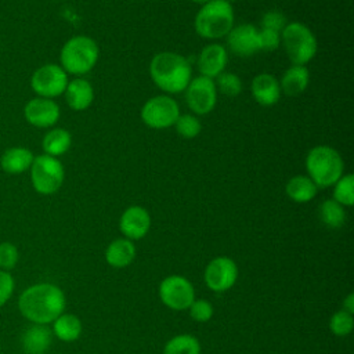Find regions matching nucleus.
Instances as JSON below:
<instances>
[{
    "label": "nucleus",
    "mask_w": 354,
    "mask_h": 354,
    "mask_svg": "<svg viewBox=\"0 0 354 354\" xmlns=\"http://www.w3.org/2000/svg\"><path fill=\"white\" fill-rule=\"evenodd\" d=\"M65 308L64 292L51 283H39L28 288L19 297V310L39 325L58 318Z\"/></svg>",
    "instance_id": "f257e3e1"
},
{
    "label": "nucleus",
    "mask_w": 354,
    "mask_h": 354,
    "mask_svg": "<svg viewBox=\"0 0 354 354\" xmlns=\"http://www.w3.org/2000/svg\"><path fill=\"white\" fill-rule=\"evenodd\" d=\"M149 75L160 90L176 94L187 88L191 82L192 69L185 57L163 51L152 58L149 64Z\"/></svg>",
    "instance_id": "f03ea898"
},
{
    "label": "nucleus",
    "mask_w": 354,
    "mask_h": 354,
    "mask_svg": "<svg viewBox=\"0 0 354 354\" xmlns=\"http://www.w3.org/2000/svg\"><path fill=\"white\" fill-rule=\"evenodd\" d=\"M308 177L317 187H332L343 176V159L340 153L328 145H318L310 149L306 158Z\"/></svg>",
    "instance_id": "7ed1b4c3"
},
{
    "label": "nucleus",
    "mask_w": 354,
    "mask_h": 354,
    "mask_svg": "<svg viewBox=\"0 0 354 354\" xmlns=\"http://www.w3.org/2000/svg\"><path fill=\"white\" fill-rule=\"evenodd\" d=\"M234 25V11L227 0H212L196 12L195 32L203 39L227 36Z\"/></svg>",
    "instance_id": "20e7f679"
},
{
    "label": "nucleus",
    "mask_w": 354,
    "mask_h": 354,
    "mask_svg": "<svg viewBox=\"0 0 354 354\" xmlns=\"http://www.w3.org/2000/svg\"><path fill=\"white\" fill-rule=\"evenodd\" d=\"M100 50L88 36H73L62 47L59 59L65 72L72 75L88 73L98 61Z\"/></svg>",
    "instance_id": "39448f33"
},
{
    "label": "nucleus",
    "mask_w": 354,
    "mask_h": 354,
    "mask_svg": "<svg viewBox=\"0 0 354 354\" xmlns=\"http://www.w3.org/2000/svg\"><path fill=\"white\" fill-rule=\"evenodd\" d=\"M281 40L293 65H306L317 53V39L304 24L290 22L285 25Z\"/></svg>",
    "instance_id": "423d86ee"
},
{
    "label": "nucleus",
    "mask_w": 354,
    "mask_h": 354,
    "mask_svg": "<svg viewBox=\"0 0 354 354\" xmlns=\"http://www.w3.org/2000/svg\"><path fill=\"white\" fill-rule=\"evenodd\" d=\"M62 163L50 155H39L33 159L30 166V180L33 188L41 195H51L57 192L64 183Z\"/></svg>",
    "instance_id": "0eeeda50"
},
{
    "label": "nucleus",
    "mask_w": 354,
    "mask_h": 354,
    "mask_svg": "<svg viewBox=\"0 0 354 354\" xmlns=\"http://www.w3.org/2000/svg\"><path fill=\"white\" fill-rule=\"evenodd\" d=\"M180 116L177 102L169 95L149 98L141 108V119L151 129H166L176 123Z\"/></svg>",
    "instance_id": "6e6552de"
},
{
    "label": "nucleus",
    "mask_w": 354,
    "mask_h": 354,
    "mask_svg": "<svg viewBox=\"0 0 354 354\" xmlns=\"http://www.w3.org/2000/svg\"><path fill=\"white\" fill-rule=\"evenodd\" d=\"M30 86L33 91L39 94V97L54 98L65 91L68 86V75L62 66L46 64L33 72Z\"/></svg>",
    "instance_id": "1a4fd4ad"
},
{
    "label": "nucleus",
    "mask_w": 354,
    "mask_h": 354,
    "mask_svg": "<svg viewBox=\"0 0 354 354\" xmlns=\"http://www.w3.org/2000/svg\"><path fill=\"white\" fill-rule=\"evenodd\" d=\"M159 297L162 303L171 310H187L195 300L192 283L181 275H169L159 285Z\"/></svg>",
    "instance_id": "9d476101"
},
{
    "label": "nucleus",
    "mask_w": 354,
    "mask_h": 354,
    "mask_svg": "<svg viewBox=\"0 0 354 354\" xmlns=\"http://www.w3.org/2000/svg\"><path fill=\"white\" fill-rule=\"evenodd\" d=\"M185 100L191 111L196 115H206L213 111L217 101L214 82L206 76H198L185 88Z\"/></svg>",
    "instance_id": "9b49d317"
},
{
    "label": "nucleus",
    "mask_w": 354,
    "mask_h": 354,
    "mask_svg": "<svg viewBox=\"0 0 354 354\" xmlns=\"http://www.w3.org/2000/svg\"><path fill=\"white\" fill-rule=\"evenodd\" d=\"M203 279L210 290L225 292L235 285L238 279V267L230 257H216L206 266Z\"/></svg>",
    "instance_id": "f8f14e48"
},
{
    "label": "nucleus",
    "mask_w": 354,
    "mask_h": 354,
    "mask_svg": "<svg viewBox=\"0 0 354 354\" xmlns=\"http://www.w3.org/2000/svg\"><path fill=\"white\" fill-rule=\"evenodd\" d=\"M59 106L51 100L44 97H36L26 102L24 115L28 123L35 127H51L59 119Z\"/></svg>",
    "instance_id": "ddd939ff"
},
{
    "label": "nucleus",
    "mask_w": 354,
    "mask_h": 354,
    "mask_svg": "<svg viewBox=\"0 0 354 354\" xmlns=\"http://www.w3.org/2000/svg\"><path fill=\"white\" fill-rule=\"evenodd\" d=\"M227 44L234 54L249 57L259 51V30L250 24L232 28L227 35Z\"/></svg>",
    "instance_id": "4468645a"
},
{
    "label": "nucleus",
    "mask_w": 354,
    "mask_h": 354,
    "mask_svg": "<svg viewBox=\"0 0 354 354\" xmlns=\"http://www.w3.org/2000/svg\"><path fill=\"white\" fill-rule=\"evenodd\" d=\"M149 227H151V216L141 206L127 207L119 220V228L122 234L130 241H137L144 238Z\"/></svg>",
    "instance_id": "2eb2a0df"
},
{
    "label": "nucleus",
    "mask_w": 354,
    "mask_h": 354,
    "mask_svg": "<svg viewBox=\"0 0 354 354\" xmlns=\"http://www.w3.org/2000/svg\"><path fill=\"white\" fill-rule=\"evenodd\" d=\"M228 61V55L225 48L221 44L213 43L206 46L199 55L198 66L202 73V76L206 77H217L220 73H223L225 65Z\"/></svg>",
    "instance_id": "dca6fc26"
},
{
    "label": "nucleus",
    "mask_w": 354,
    "mask_h": 354,
    "mask_svg": "<svg viewBox=\"0 0 354 354\" xmlns=\"http://www.w3.org/2000/svg\"><path fill=\"white\" fill-rule=\"evenodd\" d=\"M252 95L263 106H271L281 97L279 82L270 73H260L252 80Z\"/></svg>",
    "instance_id": "f3484780"
},
{
    "label": "nucleus",
    "mask_w": 354,
    "mask_h": 354,
    "mask_svg": "<svg viewBox=\"0 0 354 354\" xmlns=\"http://www.w3.org/2000/svg\"><path fill=\"white\" fill-rule=\"evenodd\" d=\"M64 93H65L68 105L73 111L87 109L94 100L93 86L87 80L80 79V77L73 79L72 82H68V86Z\"/></svg>",
    "instance_id": "a211bd4d"
},
{
    "label": "nucleus",
    "mask_w": 354,
    "mask_h": 354,
    "mask_svg": "<svg viewBox=\"0 0 354 354\" xmlns=\"http://www.w3.org/2000/svg\"><path fill=\"white\" fill-rule=\"evenodd\" d=\"M136 257V246L127 238L112 241L105 250V260L113 268H124L133 263Z\"/></svg>",
    "instance_id": "6ab92c4d"
},
{
    "label": "nucleus",
    "mask_w": 354,
    "mask_h": 354,
    "mask_svg": "<svg viewBox=\"0 0 354 354\" xmlns=\"http://www.w3.org/2000/svg\"><path fill=\"white\" fill-rule=\"evenodd\" d=\"M35 156L25 147L8 148L0 158L1 169L8 174H21L30 169Z\"/></svg>",
    "instance_id": "aec40b11"
},
{
    "label": "nucleus",
    "mask_w": 354,
    "mask_h": 354,
    "mask_svg": "<svg viewBox=\"0 0 354 354\" xmlns=\"http://www.w3.org/2000/svg\"><path fill=\"white\" fill-rule=\"evenodd\" d=\"M310 73L306 65H292L282 75L279 88L289 97L300 95L308 86Z\"/></svg>",
    "instance_id": "412c9836"
},
{
    "label": "nucleus",
    "mask_w": 354,
    "mask_h": 354,
    "mask_svg": "<svg viewBox=\"0 0 354 354\" xmlns=\"http://www.w3.org/2000/svg\"><path fill=\"white\" fill-rule=\"evenodd\" d=\"M51 344V332L43 325H35L26 329L22 337L24 351L26 354H44Z\"/></svg>",
    "instance_id": "4be33fe9"
},
{
    "label": "nucleus",
    "mask_w": 354,
    "mask_h": 354,
    "mask_svg": "<svg viewBox=\"0 0 354 354\" xmlns=\"http://www.w3.org/2000/svg\"><path fill=\"white\" fill-rule=\"evenodd\" d=\"M318 187L313 183V180L307 176H295L292 177L288 184H286V195L297 202V203H304L311 201L317 195Z\"/></svg>",
    "instance_id": "5701e85b"
},
{
    "label": "nucleus",
    "mask_w": 354,
    "mask_h": 354,
    "mask_svg": "<svg viewBox=\"0 0 354 354\" xmlns=\"http://www.w3.org/2000/svg\"><path fill=\"white\" fill-rule=\"evenodd\" d=\"M72 144V136L65 129H51L43 138V149L46 155L50 156H59L64 155Z\"/></svg>",
    "instance_id": "b1692460"
},
{
    "label": "nucleus",
    "mask_w": 354,
    "mask_h": 354,
    "mask_svg": "<svg viewBox=\"0 0 354 354\" xmlns=\"http://www.w3.org/2000/svg\"><path fill=\"white\" fill-rule=\"evenodd\" d=\"M54 333L64 342H73L82 333V322L73 314H61L54 319Z\"/></svg>",
    "instance_id": "393cba45"
},
{
    "label": "nucleus",
    "mask_w": 354,
    "mask_h": 354,
    "mask_svg": "<svg viewBox=\"0 0 354 354\" xmlns=\"http://www.w3.org/2000/svg\"><path fill=\"white\" fill-rule=\"evenodd\" d=\"M163 354H201V343L192 335H177L165 344Z\"/></svg>",
    "instance_id": "a878e982"
},
{
    "label": "nucleus",
    "mask_w": 354,
    "mask_h": 354,
    "mask_svg": "<svg viewBox=\"0 0 354 354\" xmlns=\"http://www.w3.org/2000/svg\"><path fill=\"white\" fill-rule=\"evenodd\" d=\"M319 217L326 227L339 228L344 224L346 212L344 207L335 199H326L319 207Z\"/></svg>",
    "instance_id": "bb28decb"
},
{
    "label": "nucleus",
    "mask_w": 354,
    "mask_h": 354,
    "mask_svg": "<svg viewBox=\"0 0 354 354\" xmlns=\"http://www.w3.org/2000/svg\"><path fill=\"white\" fill-rule=\"evenodd\" d=\"M333 199L342 206H353L354 203V176H342L335 184Z\"/></svg>",
    "instance_id": "cd10ccee"
},
{
    "label": "nucleus",
    "mask_w": 354,
    "mask_h": 354,
    "mask_svg": "<svg viewBox=\"0 0 354 354\" xmlns=\"http://www.w3.org/2000/svg\"><path fill=\"white\" fill-rule=\"evenodd\" d=\"M354 326V318L353 314L340 310L336 311L330 319H329V329L336 336H347L351 333Z\"/></svg>",
    "instance_id": "c85d7f7f"
},
{
    "label": "nucleus",
    "mask_w": 354,
    "mask_h": 354,
    "mask_svg": "<svg viewBox=\"0 0 354 354\" xmlns=\"http://www.w3.org/2000/svg\"><path fill=\"white\" fill-rule=\"evenodd\" d=\"M176 131L183 137V138H194L199 134L201 131V122L198 118L194 115H180L178 119L174 123Z\"/></svg>",
    "instance_id": "c756f323"
},
{
    "label": "nucleus",
    "mask_w": 354,
    "mask_h": 354,
    "mask_svg": "<svg viewBox=\"0 0 354 354\" xmlns=\"http://www.w3.org/2000/svg\"><path fill=\"white\" fill-rule=\"evenodd\" d=\"M217 87L224 95L236 97L242 90V82L236 75L224 72L217 76Z\"/></svg>",
    "instance_id": "7c9ffc66"
},
{
    "label": "nucleus",
    "mask_w": 354,
    "mask_h": 354,
    "mask_svg": "<svg viewBox=\"0 0 354 354\" xmlns=\"http://www.w3.org/2000/svg\"><path fill=\"white\" fill-rule=\"evenodd\" d=\"M188 310L191 318L196 322H207L213 317V306L205 299H195Z\"/></svg>",
    "instance_id": "2f4dec72"
},
{
    "label": "nucleus",
    "mask_w": 354,
    "mask_h": 354,
    "mask_svg": "<svg viewBox=\"0 0 354 354\" xmlns=\"http://www.w3.org/2000/svg\"><path fill=\"white\" fill-rule=\"evenodd\" d=\"M260 24H261V29H271L275 32H281L286 25V18L281 11L271 10L263 15Z\"/></svg>",
    "instance_id": "473e14b6"
},
{
    "label": "nucleus",
    "mask_w": 354,
    "mask_h": 354,
    "mask_svg": "<svg viewBox=\"0 0 354 354\" xmlns=\"http://www.w3.org/2000/svg\"><path fill=\"white\" fill-rule=\"evenodd\" d=\"M281 36L279 32L271 29L259 30V50L263 51H274L279 46Z\"/></svg>",
    "instance_id": "72a5a7b5"
},
{
    "label": "nucleus",
    "mask_w": 354,
    "mask_h": 354,
    "mask_svg": "<svg viewBox=\"0 0 354 354\" xmlns=\"http://www.w3.org/2000/svg\"><path fill=\"white\" fill-rule=\"evenodd\" d=\"M18 260L17 248L12 243H0V267L12 268Z\"/></svg>",
    "instance_id": "f704fd0d"
},
{
    "label": "nucleus",
    "mask_w": 354,
    "mask_h": 354,
    "mask_svg": "<svg viewBox=\"0 0 354 354\" xmlns=\"http://www.w3.org/2000/svg\"><path fill=\"white\" fill-rule=\"evenodd\" d=\"M14 281L8 272L0 271V307L8 300L12 293Z\"/></svg>",
    "instance_id": "c9c22d12"
},
{
    "label": "nucleus",
    "mask_w": 354,
    "mask_h": 354,
    "mask_svg": "<svg viewBox=\"0 0 354 354\" xmlns=\"http://www.w3.org/2000/svg\"><path fill=\"white\" fill-rule=\"evenodd\" d=\"M343 308H344V311H347V313H350V314L354 313V295H353V293H350V295L344 299V301H343Z\"/></svg>",
    "instance_id": "e433bc0d"
},
{
    "label": "nucleus",
    "mask_w": 354,
    "mask_h": 354,
    "mask_svg": "<svg viewBox=\"0 0 354 354\" xmlns=\"http://www.w3.org/2000/svg\"><path fill=\"white\" fill-rule=\"evenodd\" d=\"M192 1L199 3V4H206V3H209V1H212V0H192Z\"/></svg>",
    "instance_id": "4c0bfd02"
},
{
    "label": "nucleus",
    "mask_w": 354,
    "mask_h": 354,
    "mask_svg": "<svg viewBox=\"0 0 354 354\" xmlns=\"http://www.w3.org/2000/svg\"><path fill=\"white\" fill-rule=\"evenodd\" d=\"M227 1H235V0H227Z\"/></svg>",
    "instance_id": "58836bf2"
}]
</instances>
